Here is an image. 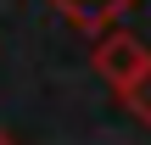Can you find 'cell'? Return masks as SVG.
<instances>
[{
	"label": "cell",
	"mask_w": 151,
	"mask_h": 145,
	"mask_svg": "<svg viewBox=\"0 0 151 145\" xmlns=\"http://www.w3.org/2000/svg\"><path fill=\"white\" fill-rule=\"evenodd\" d=\"M146 67H151V61H146V50H140L134 39H106V45H101V73H106V78L134 84Z\"/></svg>",
	"instance_id": "cell-1"
},
{
	"label": "cell",
	"mask_w": 151,
	"mask_h": 145,
	"mask_svg": "<svg viewBox=\"0 0 151 145\" xmlns=\"http://www.w3.org/2000/svg\"><path fill=\"white\" fill-rule=\"evenodd\" d=\"M67 17H106V11H118L123 0H56Z\"/></svg>",
	"instance_id": "cell-2"
},
{
	"label": "cell",
	"mask_w": 151,
	"mask_h": 145,
	"mask_svg": "<svg viewBox=\"0 0 151 145\" xmlns=\"http://www.w3.org/2000/svg\"><path fill=\"white\" fill-rule=\"evenodd\" d=\"M123 89H129V101H134V106H140V112L151 117V67L140 73V78H134V84H123Z\"/></svg>",
	"instance_id": "cell-3"
}]
</instances>
